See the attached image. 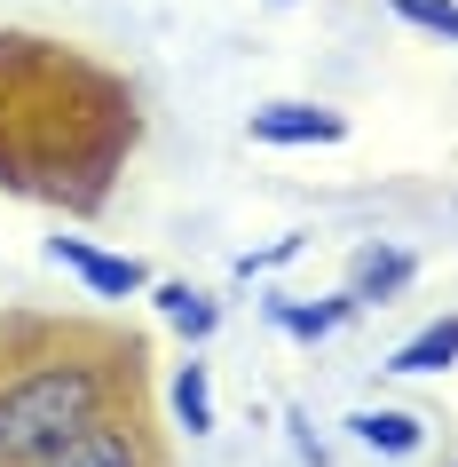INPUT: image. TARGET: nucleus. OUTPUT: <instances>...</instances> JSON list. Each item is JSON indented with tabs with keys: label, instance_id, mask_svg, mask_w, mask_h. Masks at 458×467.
I'll use <instances>...</instances> for the list:
<instances>
[{
	"label": "nucleus",
	"instance_id": "10",
	"mask_svg": "<svg viewBox=\"0 0 458 467\" xmlns=\"http://www.w3.org/2000/svg\"><path fill=\"white\" fill-rule=\"evenodd\" d=\"M174 420H182L190 436H206V428H214V396H206V365H182V372H174Z\"/></svg>",
	"mask_w": 458,
	"mask_h": 467
},
{
	"label": "nucleus",
	"instance_id": "2",
	"mask_svg": "<svg viewBox=\"0 0 458 467\" xmlns=\"http://www.w3.org/2000/svg\"><path fill=\"white\" fill-rule=\"evenodd\" d=\"M40 467H158V443H150L143 412H135V396H127V404H111L103 420H87V428Z\"/></svg>",
	"mask_w": 458,
	"mask_h": 467
},
{
	"label": "nucleus",
	"instance_id": "7",
	"mask_svg": "<svg viewBox=\"0 0 458 467\" xmlns=\"http://www.w3.org/2000/svg\"><path fill=\"white\" fill-rule=\"evenodd\" d=\"M269 309H277V325H285L292 341H324V333H340V325L356 317V301H348V294L316 301V309H309V301H269Z\"/></svg>",
	"mask_w": 458,
	"mask_h": 467
},
{
	"label": "nucleus",
	"instance_id": "6",
	"mask_svg": "<svg viewBox=\"0 0 458 467\" xmlns=\"http://www.w3.org/2000/svg\"><path fill=\"white\" fill-rule=\"evenodd\" d=\"M451 365H458V317H434L427 333H411L387 357V372H451Z\"/></svg>",
	"mask_w": 458,
	"mask_h": 467
},
{
	"label": "nucleus",
	"instance_id": "9",
	"mask_svg": "<svg viewBox=\"0 0 458 467\" xmlns=\"http://www.w3.org/2000/svg\"><path fill=\"white\" fill-rule=\"evenodd\" d=\"M158 317H167L182 341H206V333L221 325V309L206 294H190V285H158Z\"/></svg>",
	"mask_w": 458,
	"mask_h": 467
},
{
	"label": "nucleus",
	"instance_id": "3",
	"mask_svg": "<svg viewBox=\"0 0 458 467\" xmlns=\"http://www.w3.org/2000/svg\"><path fill=\"white\" fill-rule=\"evenodd\" d=\"M253 143H277V150H300V143H340L348 135V119H340L332 103H300V96H277L253 111Z\"/></svg>",
	"mask_w": 458,
	"mask_h": 467
},
{
	"label": "nucleus",
	"instance_id": "11",
	"mask_svg": "<svg viewBox=\"0 0 458 467\" xmlns=\"http://www.w3.org/2000/svg\"><path fill=\"white\" fill-rule=\"evenodd\" d=\"M395 16L434 32V40H458V0H395Z\"/></svg>",
	"mask_w": 458,
	"mask_h": 467
},
{
	"label": "nucleus",
	"instance_id": "1",
	"mask_svg": "<svg viewBox=\"0 0 458 467\" xmlns=\"http://www.w3.org/2000/svg\"><path fill=\"white\" fill-rule=\"evenodd\" d=\"M135 365H143V341H119V333H87V325L40 333V348H25L0 372V467L56 460L87 420L135 396Z\"/></svg>",
	"mask_w": 458,
	"mask_h": 467
},
{
	"label": "nucleus",
	"instance_id": "5",
	"mask_svg": "<svg viewBox=\"0 0 458 467\" xmlns=\"http://www.w3.org/2000/svg\"><path fill=\"white\" fill-rule=\"evenodd\" d=\"M419 277V262H411L403 246H356V262H348V301H395Z\"/></svg>",
	"mask_w": 458,
	"mask_h": 467
},
{
	"label": "nucleus",
	"instance_id": "4",
	"mask_svg": "<svg viewBox=\"0 0 458 467\" xmlns=\"http://www.w3.org/2000/svg\"><path fill=\"white\" fill-rule=\"evenodd\" d=\"M48 262L79 270V277H87V294H103V301H127V294H143V285H150V270L135 262V254H103V246H87V238H48Z\"/></svg>",
	"mask_w": 458,
	"mask_h": 467
},
{
	"label": "nucleus",
	"instance_id": "8",
	"mask_svg": "<svg viewBox=\"0 0 458 467\" xmlns=\"http://www.w3.org/2000/svg\"><path fill=\"white\" fill-rule=\"evenodd\" d=\"M348 428H356V443H371V451H387V460H403V451H419V420L411 412H356L348 420Z\"/></svg>",
	"mask_w": 458,
	"mask_h": 467
}]
</instances>
